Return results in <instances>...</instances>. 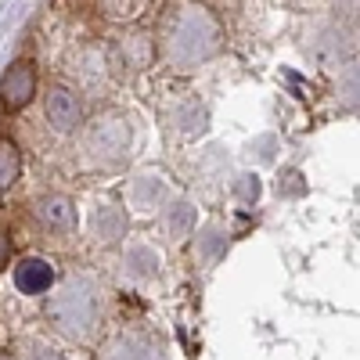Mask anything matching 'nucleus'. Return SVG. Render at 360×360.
Masks as SVG:
<instances>
[{"instance_id": "6", "label": "nucleus", "mask_w": 360, "mask_h": 360, "mask_svg": "<svg viewBox=\"0 0 360 360\" xmlns=\"http://www.w3.org/2000/svg\"><path fill=\"white\" fill-rule=\"evenodd\" d=\"M40 105H44L47 130L58 137H72L86 127V101L72 83H47V90L40 94Z\"/></svg>"}, {"instance_id": "18", "label": "nucleus", "mask_w": 360, "mask_h": 360, "mask_svg": "<svg viewBox=\"0 0 360 360\" xmlns=\"http://www.w3.org/2000/svg\"><path fill=\"white\" fill-rule=\"evenodd\" d=\"M152 8V0H98V11H101V18L105 22H112V25H134V22H141V15Z\"/></svg>"}, {"instance_id": "9", "label": "nucleus", "mask_w": 360, "mask_h": 360, "mask_svg": "<svg viewBox=\"0 0 360 360\" xmlns=\"http://www.w3.org/2000/svg\"><path fill=\"white\" fill-rule=\"evenodd\" d=\"M159 115H162V127L173 137H180V141H198L209 130V108L202 105V98L188 94V90L176 94V98H169Z\"/></svg>"}, {"instance_id": "12", "label": "nucleus", "mask_w": 360, "mask_h": 360, "mask_svg": "<svg viewBox=\"0 0 360 360\" xmlns=\"http://www.w3.org/2000/svg\"><path fill=\"white\" fill-rule=\"evenodd\" d=\"M159 224H162V234L169 242H188L198 231V202L188 195H173L166 202V209L159 213Z\"/></svg>"}, {"instance_id": "10", "label": "nucleus", "mask_w": 360, "mask_h": 360, "mask_svg": "<svg viewBox=\"0 0 360 360\" xmlns=\"http://www.w3.org/2000/svg\"><path fill=\"white\" fill-rule=\"evenodd\" d=\"M86 234L94 238L98 245L115 249L123 245V238L130 234V209L123 202H112V198H98L90 205V217H86Z\"/></svg>"}, {"instance_id": "14", "label": "nucleus", "mask_w": 360, "mask_h": 360, "mask_svg": "<svg viewBox=\"0 0 360 360\" xmlns=\"http://www.w3.org/2000/svg\"><path fill=\"white\" fill-rule=\"evenodd\" d=\"M15 285L25 295H44V292L54 288V266L47 259H40V256H25L15 266Z\"/></svg>"}, {"instance_id": "15", "label": "nucleus", "mask_w": 360, "mask_h": 360, "mask_svg": "<svg viewBox=\"0 0 360 360\" xmlns=\"http://www.w3.org/2000/svg\"><path fill=\"white\" fill-rule=\"evenodd\" d=\"M191 176L198 180L202 188H209V191H217L220 184H231L234 173H231L227 152H224V148H209V152H202L198 162H195V169H191Z\"/></svg>"}, {"instance_id": "5", "label": "nucleus", "mask_w": 360, "mask_h": 360, "mask_svg": "<svg viewBox=\"0 0 360 360\" xmlns=\"http://www.w3.org/2000/svg\"><path fill=\"white\" fill-rule=\"evenodd\" d=\"M169 198H173V176L159 166H144L130 173V180L123 184V205L130 209V217H155L166 209Z\"/></svg>"}, {"instance_id": "11", "label": "nucleus", "mask_w": 360, "mask_h": 360, "mask_svg": "<svg viewBox=\"0 0 360 360\" xmlns=\"http://www.w3.org/2000/svg\"><path fill=\"white\" fill-rule=\"evenodd\" d=\"M112 44V54L123 72H148L155 62H159V47H155V33H144V29H134L127 25L119 37L108 40Z\"/></svg>"}, {"instance_id": "8", "label": "nucleus", "mask_w": 360, "mask_h": 360, "mask_svg": "<svg viewBox=\"0 0 360 360\" xmlns=\"http://www.w3.org/2000/svg\"><path fill=\"white\" fill-rule=\"evenodd\" d=\"M40 94V72L33 58H15L0 76V112H25Z\"/></svg>"}, {"instance_id": "3", "label": "nucleus", "mask_w": 360, "mask_h": 360, "mask_svg": "<svg viewBox=\"0 0 360 360\" xmlns=\"http://www.w3.org/2000/svg\"><path fill=\"white\" fill-rule=\"evenodd\" d=\"M47 317L69 339H86L101 321V288L83 274L65 278L47 299Z\"/></svg>"}, {"instance_id": "19", "label": "nucleus", "mask_w": 360, "mask_h": 360, "mask_svg": "<svg viewBox=\"0 0 360 360\" xmlns=\"http://www.w3.org/2000/svg\"><path fill=\"white\" fill-rule=\"evenodd\" d=\"M259 191H263V184H259V176H256V173H234V180H231V195L242 202V205H252V202L259 198Z\"/></svg>"}, {"instance_id": "22", "label": "nucleus", "mask_w": 360, "mask_h": 360, "mask_svg": "<svg viewBox=\"0 0 360 360\" xmlns=\"http://www.w3.org/2000/svg\"><path fill=\"white\" fill-rule=\"evenodd\" d=\"M18 360H62V353L51 349V346H44V342H33V346H25V349H22Z\"/></svg>"}, {"instance_id": "13", "label": "nucleus", "mask_w": 360, "mask_h": 360, "mask_svg": "<svg viewBox=\"0 0 360 360\" xmlns=\"http://www.w3.org/2000/svg\"><path fill=\"white\" fill-rule=\"evenodd\" d=\"M159 249L152 242H144V238H134V242L127 245L123 252V270H127V278L130 281H148V278H155L159 274Z\"/></svg>"}, {"instance_id": "23", "label": "nucleus", "mask_w": 360, "mask_h": 360, "mask_svg": "<svg viewBox=\"0 0 360 360\" xmlns=\"http://www.w3.org/2000/svg\"><path fill=\"white\" fill-rule=\"evenodd\" d=\"M11 256H15V245H11V234L0 227V270H4L8 263H11Z\"/></svg>"}, {"instance_id": "21", "label": "nucleus", "mask_w": 360, "mask_h": 360, "mask_svg": "<svg viewBox=\"0 0 360 360\" xmlns=\"http://www.w3.org/2000/svg\"><path fill=\"white\" fill-rule=\"evenodd\" d=\"M303 191H307V184H303V173H299V169H285L278 176V195L295 198V195H303Z\"/></svg>"}, {"instance_id": "20", "label": "nucleus", "mask_w": 360, "mask_h": 360, "mask_svg": "<svg viewBox=\"0 0 360 360\" xmlns=\"http://www.w3.org/2000/svg\"><path fill=\"white\" fill-rule=\"evenodd\" d=\"M101 360H148V353H144V346L134 342V339H115V342L105 346Z\"/></svg>"}, {"instance_id": "1", "label": "nucleus", "mask_w": 360, "mask_h": 360, "mask_svg": "<svg viewBox=\"0 0 360 360\" xmlns=\"http://www.w3.org/2000/svg\"><path fill=\"white\" fill-rule=\"evenodd\" d=\"M155 47L159 62L176 72L191 76L209 65L227 44V25L205 0H169L155 18Z\"/></svg>"}, {"instance_id": "7", "label": "nucleus", "mask_w": 360, "mask_h": 360, "mask_svg": "<svg viewBox=\"0 0 360 360\" xmlns=\"http://www.w3.org/2000/svg\"><path fill=\"white\" fill-rule=\"evenodd\" d=\"M29 217H33V224L44 231V234H58L65 238L76 231L79 224V209H76V198L69 191H40L29 198Z\"/></svg>"}, {"instance_id": "2", "label": "nucleus", "mask_w": 360, "mask_h": 360, "mask_svg": "<svg viewBox=\"0 0 360 360\" xmlns=\"http://www.w3.org/2000/svg\"><path fill=\"white\" fill-rule=\"evenodd\" d=\"M137 127L134 115L123 108H105L86 119L79 130V162L94 173H119L134 159Z\"/></svg>"}, {"instance_id": "16", "label": "nucleus", "mask_w": 360, "mask_h": 360, "mask_svg": "<svg viewBox=\"0 0 360 360\" xmlns=\"http://www.w3.org/2000/svg\"><path fill=\"white\" fill-rule=\"evenodd\" d=\"M227 242H231L227 227H220V224H202V227L195 231V256H198L202 263H213V259H220V256L227 252Z\"/></svg>"}, {"instance_id": "17", "label": "nucleus", "mask_w": 360, "mask_h": 360, "mask_svg": "<svg viewBox=\"0 0 360 360\" xmlns=\"http://www.w3.org/2000/svg\"><path fill=\"white\" fill-rule=\"evenodd\" d=\"M25 173V155L11 137H0V195L11 191Z\"/></svg>"}, {"instance_id": "4", "label": "nucleus", "mask_w": 360, "mask_h": 360, "mask_svg": "<svg viewBox=\"0 0 360 360\" xmlns=\"http://www.w3.org/2000/svg\"><path fill=\"white\" fill-rule=\"evenodd\" d=\"M65 76L79 94L101 98L115 86V79L123 76V69H119L108 40H83L65 54Z\"/></svg>"}]
</instances>
